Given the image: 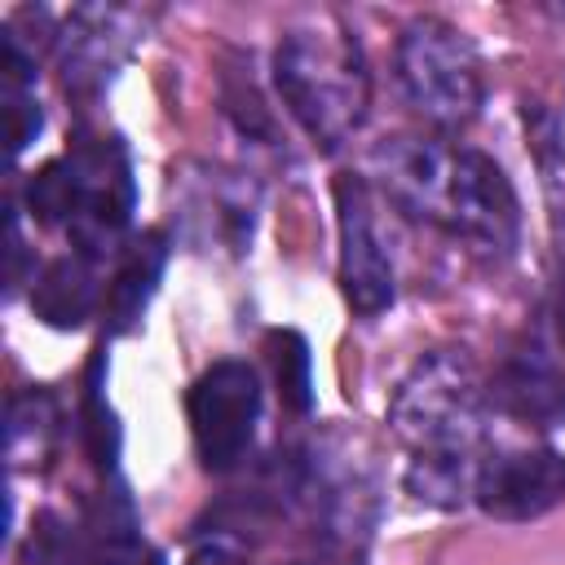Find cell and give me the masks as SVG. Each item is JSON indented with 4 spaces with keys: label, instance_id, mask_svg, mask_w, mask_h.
<instances>
[{
    "label": "cell",
    "instance_id": "obj_1",
    "mask_svg": "<svg viewBox=\"0 0 565 565\" xmlns=\"http://www.w3.org/2000/svg\"><path fill=\"white\" fill-rule=\"evenodd\" d=\"M375 172L406 216L463 238L486 260L516 252L521 199L490 154L433 137H388L375 150Z\"/></svg>",
    "mask_w": 565,
    "mask_h": 565
},
{
    "label": "cell",
    "instance_id": "obj_2",
    "mask_svg": "<svg viewBox=\"0 0 565 565\" xmlns=\"http://www.w3.org/2000/svg\"><path fill=\"white\" fill-rule=\"evenodd\" d=\"M132 168L119 137H79L26 181V207L40 225L66 230L75 252L102 260L132 221Z\"/></svg>",
    "mask_w": 565,
    "mask_h": 565
},
{
    "label": "cell",
    "instance_id": "obj_3",
    "mask_svg": "<svg viewBox=\"0 0 565 565\" xmlns=\"http://www.w3.org/2000/svg\"><path fill=\"white\" fill-rule=\"evenodd\" d=\"M274 88L322 150H340L366 119L371 75L349 31H287L274 49Z\"/></svg>",
    "mask_w": 565,
    "mask_h": 565
},
{
    "label": "cell",
    "instance_id": "obj_4",
    "mask_svg": "<svg viewBox=\"0 0 565 565\" xmlns=\"http://www.w3.org/2000/svg\"><path fill=\"white\" fill-rule=\"evenodd\" d=\"M486 380L468 349H428L388 402V428L411 450H477L486 437Z\"/></svg>",
    "mask_w": 565,
    "mask_h": 565
},
{
    "label": "cell",
    "instance_id": "obj_5",
    "mask_svg": "<svg viewBox=\"0 0 565 565\" xmlns=\"http://www.w3.org/2000/svg\"><path fill=\"white\" fill-rule=\"evenodd\" d=\"M397 84L419 119L433 128H463L477 119L486 79L472 40L441 18H411L393 49Z\"/></svg>",
    "mask_w": 565,
    "mask_h": 565
},
{
    "label": "cell",
    "instance_id": "obj_6",
    "mask_svg": "<svg viewBox=\"0 0 565 565\" xmlns=\"http://www.w3.org/2000/svg\"><path fill=\"white\" fill-rule=\"evenodd\" d=\"M194 450L207 472H230L247 455L260 424V375L243 358L212 362L185 397Z\"/></svg>",
    "mask_w": 565,
    "mask_h": 565
},
{
    "label": "cell",
    "instance_id": "obj_7",
    "mask_svg": "<svg viewBox=\"0 0 565 565\" xmlns=\"http://www.w3.org/2000/svg\"><path fill=\"white\" fill-rule=\"evenodd\" d=\"M335 225H340V291L353 313L375 318L397 300V274L384 252L371 190L362 177L335 181Z\"/></svg>",
    "mask_w": 565,
    "mask_h": 565
},
{
    "label": "cell",
    "instance_id": "obj_8",
    "mask_svg": "<svg viewBox=\"0 0 565 565\" xmlns=\"http://www.w3.org/2000/svg\"><path fill=\"white\" fill-rule=\"evenodd\" d=\"M565 499V455L547 446L490 450L477 463L472 503L494 521H534Z\"/></svg>",
    "mask_w": 565,
    "mask_h": 565
},
{
    "label": "cell",
    "instance_id": "obj_9",
    "mask_svg": "<svg viewBox=\"0 0 565 565\" xmlns=\"http://www.w3.org/2000/svg\"><path fill=\"white\" fill-rule=\"evenodd\" d=\"M137 13L132 9H75L66 31L53 35L62 57V79L75 93H97L115 66L128 57L137 40Z\"/></svg>",
    "mask_w": 565,
    "mask_h": 565
},
{
    "label": "cell",
    "instance_id": "obj_10",
    "mask_svg": "<svg viewBox=\"0 0 565 565\" xmlns=\"http://www.w3.org/2000/svg\"><path fill=\"white\" fill-rule=\"evenodd\" d=\"M177 212L190 225V238L199 247L216 243V247L243 252L256 221V190L238 172L203 168V177H181Z\"/></svg>",
    "mask_w": 565,
    "mask_h": 565
},
{
    "label": "cell",
    "instance_id": "obj_11",
    "mask_svg": "<svg viewBox=\"0 0 565 565\" xmlns=\"http://www.w3.org/2000/svg\"><path fill=\"white\" fill-rule=\"evenodd\" d=\"M486 393H490L494 411H503L521 424H534V428L565 424V371L547 358L543 344H516L499 362Z\"/></svg>",
    "mask_w": 565,
    "mask_h": 565
},
{
    "label": "cell",
    "instance_id": "obj_12",
    "mask_svg": "<svg viewBox=\"0 0 565 565\" xmlns=\"http://www.w3.org/2000/svg\"><path fill=\"white\" fill-rule=\"evenodd\" d=\"M97 260L84 252H66L57 260H49L35 282H31V309L40 322L57 327V331H75L93 318L97 309Z\"/></svg>",
    "mask_w": 565,
    "mask_h": 565
},
{
    "label": "cell",
    "instance_id": "obj_13",
    "mask_svg": "<svg viewBox=\"0 0 565 565\" xmlns=\"http://www.w3.org/2000/svg\"><path fill=\"white\" fill-rule=\"evenodd\" d=\"M168 234L163 230H146L137 243L124 247V260L115 269V282H110V296H106V327L110 335H124L141 322L150 296L159 291V278H163V265H168Z\"/></svg>",
    "mask_w": 565,
    "mask_h": 565
},
{
    "label": "cell",
    "instance_id": "obj_14",
    "mask_svg": "<svg viewBox=\"0 0 565 565\" xmlns=\"http://www.w3.org/2000/svg\"><path fill=\"white\" fill-rule=\"evenodd\" d=\"M477 450H415L411 468H406V490L441 512H455L472 499L477 486Z\"/></svg>",
    "mask_w": 565,
    "mask_h": 565
},
{
    "label": "cell",
    "instance_id": "obj_15",
    "mask_svg": "<svg viewBox=\"0 0 565 565\" xmlns=\"http://www.w3.org/2000/svg\"><path fill=\"white\" fill-rule=\"evenodd\" d=\"M521 119H525V137L534 150V168H539L552 230L565 243V119L543 102H525Z\"/></svg>",
    "mask_w": 565,
    "mask_h": 565
},
{
    "label": "cell",
    "instance_id": "obj_16",
    "mask_svg": "<svg viewBox=\"0 0 565 565\" xmlns=\"http://www.w3.org/2000/svg\"><path fill=\"white\" fill-rule=\"evenodd\" d=\"M9 463L26 468V463H44L53 437H57V402L44 388H31L22 397L9 402Z\"/></svg>",
    "mask_w": 565,
    "mask_h": 565
},
{
    "label": "cell",
    "instance_id": "obj_17",
    "mask_svg": "<svg viewBox=\"0 0 565 565\" xmlns=\"http://www.w3.org/2000/svg\"><path fill=\"white\" fill-rule=\"evenodd\" d=\"M265 349H269L274 380H278V393H282L287 411L309 415V406H313V380H309V344H305V335L291 331V327L269 331Z\"/></svg>",
    "mask_w": 565,
    "mask_h": 565
},
{
    "label": "cell",
    "instance_id": "obj_18",
    "mask_svg": "<svg viewBox=\"0 0 565 565\" xmlns=\"http://www.w3.org/2000/svg\"><path fill=\"white\" fill-rule=\"evenodd\" d=\"M93 565H163V552H154L132 516V503L119 494L115 508H106L97 547H93Z\"/></svg>",
    "mask_w": 565,
    "mask_h": 565
},
{
    "label": "cell",
    "instance_id": "obj_19",
    "mask_svg": "<svg viewBox=\"0 0 565 565\" xmlns=\"http://www.w3.org/2000/svg\"><path fill=\"white\" fill-rule=\"evenodd\" d=\"M84 441H88V455L102 472H115V459H119V424H115V411L106 406L102 397V353L93 358L88 366V393H84Z\"/></svg>",
    "mask_w": 565,
    "mask_h": 565
},
{
    "label": "cell",
    "instance_id": "obj_20",
    "mask_svg": "<svg viewBox=\"0 0 565 565\" xmlns=\"http://www.w3.org/2000/svg\"><path fill=\"white\" fill-rule=\"evenodd\" d=\"M44 128V110L31 97L26 84H4V137H9V159H18Z\"/></svg>",
    "mask_w": 565,
    "mask_h": 565
},
{
    "label": "cell",
    "instance_id": "obj_21",
    "mask_svg": "<svg viewBox=\"0 0 565 565\" xmlns=\"http://www.w3.org/2000/svg\"><path fill=\"white\" fill-rule=\"evenodd\" d=\"M185 565H247V561H243L238 547H230V543H221V539H207V543H199V547L190 552Z\"/></svg>",
    "mask_w": 565,
    "mask_h": 565
},
{
    "label": "cell",
    "instance_id": "obj_22",
    "mask_svg": "<svg viewBox=\"0 0 565 565\" xmlns=\"http://www.w3.org/2000/svg\"><path fill=\"white\" fill-rule=\"evenodd\" d=\"M22 282V230L18 216H9V291Z\"/></svg>",
    "mask_w": 565,
    "mask_h": 565
},
{
    "label": "cell",
    "instance_id": "obj_23",
    "mask_svg": "<svg viewBox=\"0 0 565 565\" xmlns=\"http://www.w3.org/2000/svg\"><path fill=\"white\" fill-rule=\"evenodd\" d=\"M552 327H556V340L565 349V269L556 278V291H552Z\"/></svg>",
    "mask_w": 565,
    "mask_h": 565
}]
</instances>
